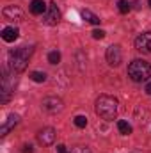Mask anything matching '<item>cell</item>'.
Masks as SVG:
<instances>
[{"label":"cell","mask_w":151,"mask_h":153,"mask_svg":"<svg viewBox=\"0 0 151 153\" xmlns=\"http://www.w3.org/2000/svg\"><path fill=\"white\" fill-rule=\"evenodd\" d=\"M48 62H50V64H59V62H61V53H59L57 50L50 52V53H48Z\"/></svg>","instance_id":"obj_15"},{"label":"cell","mask_w":151,"mask_h":153,"mask_svg":"<svg viewBox=\"0 0 151 153\" xmlns=\"http://www.w3.org/2000/svg\"><path fill=\"white\" fill-rule=\"evenodd\" d=\"M41 107H43V111L48 112V114H57V112H61V111L64 109V103H62V100L57 98V96H46V98L43 100Z\"/></svg>","instance_id":"obj_4"},{"label":"cell","mask_w":151,"mask_h":153,"mask_svg":"<svg viewBox=\"0 0 151 153\" xmlns=\"http://www.w3.org/2000/svg\"><path fill=\"white\" fill-rule=\"evenodd\" d=\"M121 61H123V53H121V48L117 46V45H112V46H109L107 48V62L110 64V66H119L121 64Z\"/></svg>","instance_id":"obj_6"},{"label":"cell","mask_w":151,"mask_h":153,"mask_svg":"<svg viewBox=\"0 0 151 153\" xmlns=\"http://www.w3.org/2000/svg\"><path fill=\"white\" fill-rule=\"evenodd\" d=\"M21 152H23V153H34V148H32V144H25Z\"/></svg>","instance_id":"obj_21"},{"label":"cell","mask_w":151,"mask_h":153,"mask_svg":"<svg viewBox=\"0 0 151 153\" xmlns=\"http://www.w3.org/2000/svg\"><path fill=\"white\" fill-rule=\"evenodd\" d=\"M135 48L142 53H151V32H144L135 39Z\"/></svg>","instance_id":"obj_7"},{"label":"cell","mask_w":151,"mask_h":153,"mask_svg":"<svg viewBox=\"0 0 151 153\" xmlns=\"http://www.w3.org/2000/svg\"><path fill=\"white\" fill-rule=\"evenodd\" d=\"M71 153H91V152H89L87 146H75V148L71 150Z\"/></svg>","instance_id":"obj_20"},{"label":"cell","mask_w":151,"mask_h":153,"mask_svg":"<svg viewBox=\"0 0 151 153\" xmlns=\"http://www.w3.org/2000/svg\"><path fill=\"white\" fill-rule=\"evenodd\" d=\"M57 153H70V152L66 150V146H64V144H59V146H57Z\"/></svg>","instance_id":"obj_22"},{"label":"cell","mask_w":151,"mask_h":153,"mask_svg":"<svg viewBox=\"0 0 151 153\" xmlns=\"http://www.w3.org/2000/svg\"><path fill=\"white\" fill-rule=\"evenodd\" d=\"M18 121H20V117H18V116L11 114L9 117H7V121L2 125V128H0V135H2V137H4V135H7V134H9V132L18 125Z\"/></svg>","instance_id":"obj_10"},{"label":"cell","mask_w":151,"mask_h":153,"mask_svg":"<svg viewBox=\"0 0 151 153\" xmlns=\"http://www.w3.org/2000/svg\"><path fill=\"white\" fill-rule=\"evenodd\" d=\"M82 18H84L85 22L93 23V25H98V23H100V18H98L94 13H91L89 9H84V11H82Z\"/></svg>","instance_id":"obj_13"},{"label":"cell","mask_w":151,"mask_h":153,"mask_svg":"<svg viewBox=\"0 0 151 153\" xmlns=\"http://www.w3.org/2000/svg\"><path fill=\"white\" fill-rule=\"evenodd\" d=\"M38 141L43 144V146H50L53 141H55V130L52 126H46L43 130L38 132Z\"/></svg>","instance_id":"obj_9"},{"label":"cell","mask_w":151,"mask_h":153,"mask_svg":"<svg viewBox=\"0 0 151 153\" xmlns=\"http://www.w3.org/2000/svg\"><path fill=\"white\" fill-rule=\"evenodd\" d=\"M73 123H75L78 128H85L87 126V117L85 116H76L75 119H73Z\"/></svg>","instance_id":"obj_18"},{"label":"cell","mask_w":151,"mask_h":153,"mask_svg":"<svg viewBox=\"0 0 151 153\" xmlns=\"http://www.w3.org/2000/svg\"><path fill=\"white\" fill-rule=\"evenodd\" d=\"M150 7H151V0H150Z\"/></svg>","instance_id":"obj_24"},{"label":"cell","mask_w":151,"mask_h":153,"mask_svg":"<svg viewBox=\"0 0 151 153\" xmlns=\"http://www.w3.org/2000/svg\"><path fill=\"white\" fill-rule=\"evenodd\" d=\"M128 76L133 82H144L151 76V66L150 62L142 61V59H135L133 62H130L128 66Z\"/></svg>","instance_id":"obj_3"},{"label":"cell","mask_w":151,"mask_h":153,"mask_svg":"<svg viewBox=\"0 0 151 153\" xmlns=\"http://www.w3.org/2000/svg\"><path fill=\"white\" fill-rule=\"evenodd\" d=\"M2 14H4L5 20H11V22H21V18H23V11L18 5H7V7H4Z\"/></svg>","instance_id":"obj_8"},{"label":"cell","mask_w":151,"mask_h":153,"mask_svg":"<svg viewBox=\"0 0 151 153\" xmlns=\"http://www.w3.org/2000/svg\"><path fill=\"white\" fill-rule=\"evenodd\" d=\"M34 48L32 46H21V48H16V50H11L9 52V66L13 71L20 73L27 68L29 64V59L32 55Z\"/></svg>","instance_id":"obj_1"},{"label":"cell","mask_w":151,"mask_h":153,"mask_svg":"<svg viewBox=\"0 0 151 153\" xmlns=\"http://www.w3.org/2000/svg\"><path fill=\"white\" fill-rule=\"evenodd\" d=\"M96 114L107 121H112L117 116V100L109 94H101L96 100Z\"/></svg>","instance_id":"obj_2"},{"label":"cell","mask_w":151,"mask_h":153,"mask_svg":"<svg viewBox=\"0 0 151 153\" xmlns=\"http://www.w3.org/2000/svg\"><path fill=\"white\" fill-rule=\"evenodd\" d=\"M30 78L34 82H44L46 80V73H43V71H32L30 73Z\"/></svg>","instance_id":"obj_17"},{"label":"cell","mask_w":151,"mask_h":153,"mask_svg":"<svg viewBox=\"0 0 151 153\" xmlns=\"http://www.w3.org/2000/svg\"><path fill=\"white\" fill-rule=\"evenodd\" d=\"M93 38L94 39H103L105 38V32H103L101 29H94V30H93Z\"/></svg>","instance_id":"obj_19"},{"label":"cell","mask_w":151,"mask_h":153,"mask_svg":"<svg viewBox=\"0 0 151 153\" xmlns=\"http://www.w3.org/2000/svg\"><path fill=\"white\" fill-rule=\"evenodd\" d=\"M59 20H61V13H59V9H57V4H55V2L48 4V11L43 14V23L53 27V25L59 23Z\"/></svg>","instance_id":"obj_5"},{"label":"cell","mask_w":151,"mask_h":153,"mask_svg":"<svg viewBox=\"0 0 151 153\" xmlns=\"http://www.w3.org/2000/svg\"><path fill=\"white\" fill-rule=\"evenodd\" d=\"M117 130H119V134H123V135H130L132 134V126L126 123V121H117Z\"/></svg>","instance_id":"obj_14"},{"label":"cell","mask_w":151,"mask_h":153,"mask_svg":"<svg viewBox=\"0 0 151 153\" xmlns=\"http://www.w3.org/2000/svg\"><path fill=\"white\" fill-rule=\"evenodd\" d=\"M144 91H146V94H151V82L146 84V89H144Z\"/></svg>","instance_id":"obj_23"},{"label":"cell","mask_w":151,"mask_h":153,"mask_svg":"<svg viewBox=\"0 0 151 153\" xmlns=\"http://www.w3.org/2000/svg\"><path fill=\"white\" fill-rule=\"evenodd\" d=\"M2 39L4 41H7V43H13V41H16L18 36H20V30L16 29V27H5L4 30H2Z\"/></svg>","instance_id":"obj_11"},{"label":"cell","mask_w":151,"mask_h":153,"mask_svg":"<svg viewBox=\"0 0 151 153\" xmlns=\"http://www.w3.org/2000/svg\"><path fill=\"white\" fill-rule=\"evenodd\" d=\"M46 11H48V5H46L43 0H32V2H30V13H32V14L38 16V14H44Z\"/></svg>","instance_id":"obj_12"},{"label":"cell","mask_w":151,"mask_h":153,"mask_svg":"<svg viewBox=\"0 0 151 153\" xmlns=\"http://www.w3.org/2000/svg\"><path fill=\"white\" fill-rule=\"evenodd\" d=\"M117 9H119L121 14H126V13L130 11V4H128L126 0H119V2H117Z\"/></svg>","instance_id":"obj_16"}]
</instances>
